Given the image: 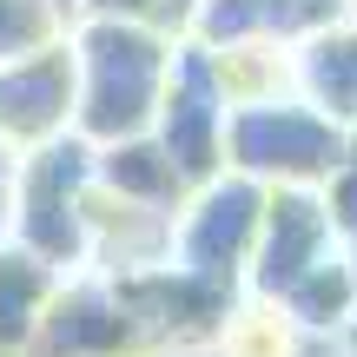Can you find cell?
<instances>
[{"mask_svg":"<svg viewBox=\"0 0 357 357\" xmlns=\"http://www.w3.org/2000/svg\"><path fill=\"white\" fill-rule=\"evenodd\" d=\"M66 40H73V73H79V106H73L79 139L119 146V139L153 132L178 40L126 26V20H73Z\"/></svg>","mask_w":357,"mask_h":357,"instance_id":"obj_1","label":"cell"},{"mask_svg":"<svg viewBox=\"0 0 357 357\" xmlns=\"http://www.w3.org/2000/svg\"><path fill=\"white\" fill-rule=\"evenodd\" d=\"M86 192H93V146L79 132L20 153L7 172V245L33 252L60 278L86 271Z\"/></svg>","mask_w":357,"mask_h":357,"instance_id":"obj_2","label":"cell"},{"mask_svg":"<svg viewBox=\"0 0 357 357\" xmlns=\"http://www.w3.org/2000/svg\"><path fill=\"white\" fill-rule=\"evenodd\" d=\"M337 166H344V132L324 113H311L298 93L225 113V172L252 178L265 192H284V185L324 192Z\"/></svg>","mask_w":357,"mask_h":357,"instance_id":"obj_3","label":"cell"},{"mask_svg":"<svg viewBox=\"0 0 357 357\" xmlns=\"http://www.w3.org/2000/svg\"><path fill=\"white\" fill-rule=\"evenodd\" d=\"M119 305L132 311L139 337L153 344V357H199L218 351L231 311L245 305L238 284H218L199 278V271H178V265H153V271H132V278H113Z\"/></svg>","mask_w":357,"mask_h":357,"instance_id":"obj_4","label":"cell"},{"mask_svg":"<svg viewBox=\"0 0 357 357\" xmlns=\"http://www.w3.org/2000/svg\"><path fill=\"white\" fill-rule=\"evenodd\" d=\"M258 218H265V185H252V178H238V172L205 178V185H192L185 199H178V212H172L166 265L245 291V265H252V245H258Z\"/></svg>","mask_w":357,"mask_h":357,"instance_id":"obj_5","label":"cell"},{"mask_svg":"<svg viewBox=\"0 0 357 357\" xmlns=\"http://www.w3.org/2000/svg\"><path fill=\"white\" fill-rule=\"evenodd\" d=\"M225 86H218V66L212 53H199L192 40L172 47V79H166V100H159L153 119V139L159 153L178 166L185 185H205V178L225 172Z\"/></svg>","mask_w":357,"mask_h":357,"instance_id":"obj_6","label":"cell"},{"mask_svg":"<svg viewBox=\"0 0 357 357\" xmlns=\"http://www.w3.org/2000/svg\"><path fill=\"white\" fill-rule=\"evenodd\" d=\"M337 252H344V238H337V225H331L324 192H305V185L265 192L258 245H252V265H245V298L278 305L305 271H318L324 258H337Z\"/></svg>","mask_w":357,"mask_h":357,"instance_id":"obj_7","label":"cell"},{"mask_svg":"<svg viewBox=\"0 0 357 357\" xmlns=\"http://www.w3.org/2000/svg\"><path fill=\"white\" fill-rule=\"evenodd\" d=\"M73 106H79V73H73V40L26 53V60L0 66V146L13 159L40 153V146L73 132Z\"/></svg>","mask_w":357,"mask_h":357,"instance_id":"obj_8","label":"cell"},{"mask_svg":"<svg viewBox=\"0 0 357 357\" xmlns=\"http://www.w3.org/2000/svg\"><path fill=\"white\" fill-rule=\"evenodd\" d=\"M26 357H153V344L139 337L132 311L119 305L113 278L73 271V278H60Z\"/></svg>","mask_w":357,"mask_h":357,"instance_id":"obj_9","label":"cell"},{"mask_svg":"<svg viewBox=\"0 0 357 357\" xmlns=\"http://www.w3.org/2000/svg\"><path fill=\"white\" fill-rule=\"evenodd\" d=\"M291 93L311 113H324L337 132L357 126V20L298 40L291 47Z\"/></svg>","mask_w":357,"mask_h":357,"instance_id":"obj_10","label":"cell"},{"mask_svg":"<svg viewBox=\"0 0 357 357\" xmlns=\"http://www.w3.org/2000/svg\"><path fill=\"white\" fill-rule=\"evenodd\" d=\"M93 185L106 192V199H126V205H146V212H178V199H185V178L166 153H159L153 132H139V139H119V146H93Z\"/></svg>","mask_w":357,"mask_h":357,"instance_id":"obj_11","label":"cell"},{"mask_svg":"<svg viewBox=\"0 0 357 357\" xmlns=\"http://www.w3.org/2000/svg\"><path fill=\"white\" fill-rule=\"evenodd\" d=\"M278 311L291 318V331H298V337H311V344H331V351H337L344 324L357 318V278H351L344 252L324 258L318 271H305V278H298L291 291L278 298Z\"/></svg>","mask_w":357,"mask_h":357,"instance_id":"obj_12","label":"cell"},{"mask_svg":"<svg viewBox=\"0 0 357 357\" xmlns=\"http://www.w3.org/2000/svg\"><path fill=\"white\" fill-rule=\"evenodd\" d=\"M53 291H60V271L53 265H40L20 245H0V357H26Z\"/></svg>","mask_w":357,"mask_h":357,"instance_id":"obj_13","label":"cell"},{"mask_svg":"<svg viewBox=\"0 0 357 357\" xmlns=\"http://www.w3.org/2000/svg\"><path fill=\"white\" fill-rule=\"evenodd\" d=\"M185 40H192L199 53L258 47V40H271V0H199V7H192Z\"/></svg>","mask_w":357,"mask_h":357,"instance_id":"obj_14","label":"cell"},{"mask_svg":"<svg viewBox=\"0 0 357 357\" xmlns=\"http://www.w3.org/2000/svg\"><path fill=\"white\" fill-rule=\"evenodd\" d=\"M66 26H73V20L53 13L47 0H0V66L26 60V53H40V47H53Z\"/></svg>","mask_w":357,"mask_h":357,"instance_id":"obj_15","label":"cell"},{"mask_svg":"<svg viewBox=\"0 0 357 357\" xmlns=\"http://www.w3.org/2000/svg\"><path fill=\"white\" fill-rule=\"evenodd\" d=\"M192 7L199 0H73V20H126V26H146V33L185 40Z\"/></svg>","mask_w":357,"mask_h":357,"instance_id":"obj_16","label":"cell"},{"mask_svg":"<svg viewBox=\"0 0 357 357\" xmlns=\"http://www.w3.org/2000/svg\"><path fill=\"white\" fill-rule=\"evenodd\" d=\"M331 26H351V0H271V40L278 47H298V40L331 33Z\"/></svg>","mask_w":357,"mask_h":357,"instance_id":"obj_17","label":"cell"},{"mask_svg":"<svg viewBox=\"0 0 357 357\" xmlns=\"http://www.w3.org/2000/svg\"><path fill=\"white\" fill-rule=\"evenodd\" d=\"M337 357H357V318L344 324V337H337Z\"/></svg>","mask_w":357,"mask_h":357,"instance_id":"obj_18","label":"cell"},{"mask_svg":"<svg viewBox=\"0 0 357 357\" xmlns=\"http://www.w3.org/2000/svg\"><path fill=\"white\" fill-rule=\"evenodd\" d=\"M344 265H351V278H357V231L344 238Z\"/></svg>","mask_w":357,"mask_h":357,"instance_id":"obj_19","label":"cell"},{"mask_svg":"<svg viewBox=\"0 0 357 357\" xmlns=\"http://www.w3.org/2000/svg\"><path fill=\"white\" fill-rule=\"evenodd\" d=\"M0 245H7V185H0Z\"/></svg>","mask_w":357,"mask_h":357,"instance_id":"obj_20","label":"cell"},{"mask_svg":"<svg viewBox=\"0 0 357 357\" xmlns=\"http://www.w3.org/2000/svg\"><path fill=\"white\" fill-rule=\"evenodd\" d=\"M7 172H13V153H7V146H0V185H7Z\"/></svg>","mask_w":357,"mask_h":357,"instance_id":"obj_21","label":"cell"},{"mask_svg":"<svg viewBox=\"0 0 357 357\" xmlns=\"http://www.w3.org/2000/svg\"><path fill=\"white\" fill-rule=\"evenodd\" d=\"M47 7H53V13H66V20H73V0H47Z\"/></svg>","mask_w":357,"mask_h":357,"instance_id":"obj_22","label":"cell"}]
</instances>
